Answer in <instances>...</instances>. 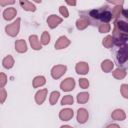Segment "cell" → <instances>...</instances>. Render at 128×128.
Segmentation results:
<instances>
[{"mask_svg": "<svg viewBox=\"0 0 128 128\" xmlns=\"http://www.w3.org/2000/svg\"><path fill=\"white\" fill-rule=\"evenodd\" d=\"M90 16L94 19H99L105 23L112 19V13L107 9L92 10V11H90Z\"/></svg>", "mask_w": 128, "mask_h": 128, "instance_id": "1", "label": "cell"}, {"mask_svg": "<svg viewBox=\"0 0 128 128\" xmlns=\"http://www.w3.org/2000/svg\"><path fill=\"white\" fill-rule=\"evenodd\" d=\"M19 28H20V19L18 18L15 22H13L12 24H9L6 26L5 30H6V33L12 37L16 36L19 32Z\"/></svg>", "mask_w": 128, "mask_h": 128, "instance_id": "2", "label": "cell"}, {"mask_svg": "<svg viewBox=\"0 0 128 128\" xmlns=\"http://www.w3.org/2000/svg\"><path fill=\"white\" fill-rule=\"evenodd\" d=\"M66 66L65 65H57V66H54L51 70V74H52V77L54 79H58L60 78L66 71Z\"/></svg>", "mask_w": 128, "mask_h": 128, "instance_id": "3", "label": "cell"}, {"mask_svg": "<svg viewBox=\"0 0 128 128\" xmlns=\"http://www.w3.org/2000/svg\"><path fill=\"white\" fill-rule=\"evenodd\" d=\"M74 86H75V81L73 78H67L64 81H62L60 84L61 89L64 91H71L74 88Z\"/></svg>", "mask_w": 128, "mask_h": 128, "instance_id": "4", "label": "cell"}, {"mask_svg": "<svg viewBox=\"0 0 128 128\" xmlns=\"http://www.w3.org/2000/svg\"><path fill=\"white\" fill-rule=\"evenodd\" d=\"M61 22H62V19L60 17H58L57 15H50L48 17V19H47V23H48L50 28H55Z\"/></svg>", "mask_w": 128, "mask_h": 128, "instance_id": "5", "label": "cell"}, {"mask_svg": "<svg viewBox=\"0 0 128 128\" xmlns=\"http://www.w3.org/2000/svg\"><path fill=\"white\" fill-rule=\"evenodd\" d=\"M70 44V40H68L67 37L65 36H61L55 43V48L56 49H62V48H65L67 47L68 45Z\"/></svg>", "mask_w": 128, "mask_h": 128, "instance_id": "6", "label": "cell"}, {"mask_svg": "<svg viewBox=\"0 0 128 128\" xmlns=\"http://www.w3.org/2000/svg\"><path fill=\"white\" fill-rule=\"evenodd\" d=\"M59 117H60L61 120L68 121V120H70V119L73 117V110H71V109H69V108L63 109V110L60 111Z\"/></svg>", "mask_w": 128, "mask_h": 128, "instance_id": "7", "label": "cell"}, {"mask_svg": "<svg viewBox=\"0 0 128 128\" xmlns=\"http://www.w3.org/2000/svg\"><path fill=\"white\" fill-rule=\"evenodd\" d=\"M88 119V112L84 108H80L77 113V120L79 123H85Z\"/></svg>", "mask_w": 128, "mask_h": 128, "instance_id": "8", "label": "cell"}, {"mask_svg": "<svg viewBox=\"0 0 128 128\" xmlns=\"http://www.w3.org/2000/svg\"><path fill=\"white\" fill-rule=\"evenodd\" d=\"M76 71L78 74H86L89 70V67H88V64L85 63V62H79L76 64Z\"/></svg>", "mask_w": 128, "mask_h": 128, "instance_id": "9", "label": "cell"}, {"mask_svg": "<svg viewBox=\"0 0 128 128\" xmlns=\"http://www.w3.org/2000/svg\"><path fill=\"white\" fill-rule=\"evenodd\" d=\"M46 94H47V89H42V90H40V91H38V92L36 93L35 100H36V102H37L39 105L44 102V100H45V98H46Z\"/></svg>", "mask_w": 128, "mask_h": 128, "instance_id": "10", "label": "cell"}, {"mask_svg": "<svg viewBox=\"0 0 128 128\" xmlns=\"http://www.w3.org/2000/svg\"><path fill=\"white\" fill-rule=\"evenodd\" d=\"M118 62L119 63H124L127 60V49L126 47H122L119 51H118V56H117Z\"/></svg>", "mask_w": 128, "mask_h": 128, "instance_id": "11", "label": "cell"}, {"mask_svg": "<svg viewBox=\"0 0 128 128\" xmlns=\"http://www.w3.org/2000/svg\"><path fill=\"white\" fill-rule=\"evenodd\" d=\"M29 41H30V44H31V46H32L33 49H35V50H40L41 49L40 42H39L38 37L36 35H31L29 37Z\"/></svg>", "mask_w": 128, "mask_h": 128, "instance_id": "12", "label": "cell"}, {"mask_svg": "<svg viewBox=\"0 0 128 128\" xmlns=\"http://www.w3.org/2000/svg\"><path fill=\"white\" fill-rule=\"evenodd\" d=\"M3 16H4V18H5L6 20H11V19H13V18L16 16V10H15V8L10 7V8H8V9H6V10L4 11V13H3Z\"/></svg>", "mask_w": 128, "mask_h": 128, "instance_id": "13", "label": "cell"}, {"mask_svg": "<svg viewBox=\"0 0 128 128\" xmlns=\"http://www.w3.org/2000/svg\"><path fill=\"white\" fill-rule=\"evenodd\" d=\"M15 48H16V50H17L18 52L23 53V52H26V50H27V45H26V43H25L24 40L20 39V40H17V41H16V43H15Z\"/></svg>", "mask_w": 128, "mask_h": 128, "instance_id": "14", "label": "cell"}, {"mask_svg": "<svg viewBox=\"0 0 128 128\" xmlns=\"http://www.w3.org/2000/svg\"><path fill=\"white\" fill-rule=\"evenodd\" d=\"M113 65L114 64H113L112 61H110V60H104L102 62V64H101V68H102V70L104 72H110L112 70V68H113Z\"/></svg>", "mask_w": 128, "mask_h": 128, "instance_id": "15", "label": "cell"}, {"mask_svg": "<svg viewBox=\"0 0 128 128\" xmlns=\"http://www.w3.org/2000/svg\"><path fill=\"white\" fill-rule=\"evenodd\" d=\"M88 24H89V21H88V19L85 18V17L80 18V19L77 20V22H76V26H77L78 29H84V28H86V27L88 26Z\"/></svg>", "mask_w": 128, "mask_h": 128, "instance_id": "16", "label": "cell"}, {"mask_svg": "<svg viewBox=\"0 0 128 128\" xmlns=\"http://www.w3.org/2000/svg\"><path fill=\"white\" fill-rule=\"evenodd\" d=\"M111 117L114 120H123V119H125V113L122 110H115L111 114Z\"/></svg>", "mask_w": 128, "mask_h": 128, "instance_id": "17", "label": "cell"}, {"mask_svg": "<svg viewBox=\"0 0 128 128\" xmlns=\"http://www.w3.org/2000/svg\"><path fill=\"white\" fill-rule=\"evenodd\" d=\"M45 82L46 81H45V78L43 76H37L33 80V87L34 88H37L39 86H42V85L45 84Z\"/></svg>", "mask_w": 128, "mask_h": 128, "instance_id": "18", "label": "cell"}, {"mask_svg": "<svg viewBox=\"0 0 128 128\" xmlns=\"http://www.w3.org/2000/svg\"><path fill=\"white\" fill-rule=\"evenodd\" d=\"M20 5L23 7V9L27 10V11H35V6L32 4V2H29V1H21L20 2Z\"/></svg>", "mask_w": 128, "mask_h": 128, "instance_id": "19", "label": "cell"}, {"mask_svg": "<svg viewBox=\"0 0 128 128\" xmlns=\"http://www.w3.org/2000/svg\"><path fill=\"white\" fill-rule=\"evenodd\" d=\"M13 64H14V59L12 58V56L8 55L7 57H5V58L3 59V66H4L5 68L9 69V68H11V67L13 66Z\"/></svg>", "mask_w": 128, "mask_h": 128, "instance_id": "20", "label": "cell"}, {"mask_svg": "<svg viewBox=\"0 0 128 128\" xmlns=\"http://www.w3.org/2000/svg\"><path fill=\"white\" fill-rule=\"evenodd\" d=\"M88 99H89V94L86 92H82L77 95V101L79 103H86L88 101Z\"/></svg>", "mask_w": 128, "mask_h": 128, "instance_id": "21", "label": "cell"}, {"mask_svg": "<svg viewBox=\"0 0 128 128\" xmlns=\"http://www.w3.org/2000/svg\"><path fill=\"white\" fill-rule=\"evenodd\" d=\"M125 75H126V72H125L124 69H116L113 72V76L117 79H122V78L125 77Z\"/></svg>", "mask_w": 128, "mask_h": 128, "instance_id": "22", "label": "cell"}, {"mask_svg": "<svg viewBox=\"0 0 128 128\" xmlns=\"http://www.w3.org/2000/svg\"><path fill=\"white\" fill-rule=\"evenodd\" d=\"M113 43H114V39L112 38V36H107L105 39H103V45H104L106 48L112 47Z\"/></svg>", "mask_w": 128, "mask_h": 128, "instance_id": "23", "label": "cell"}, {"mask_svg": "<svg viewBox=\"0 0 128 128\" xmlns=\"http://www.w3.org/2000/svg\"><path fill=\"white\" fill-rule=\"evenodd\" d=\"M49 42H50V35H49V33L47 31H44L43 34H42V36H41V43L44 44V45H46Z\"/></svg>", "mask_w": 128, "mask_h": 128, "instance_id": "24", "label": "cell"}, {"mask_svg": "<svg viewBox=\"0 0 128 128\" xmlns=\"http://www.w3.org/2000/svg\"><path fill=\"white\" fill-rule=\"evenodd\" d=\"M59 92H57V91H54V92H52L51 93V95H50V104L51 105H54L56 102H57V100H58V98H59Z\"/></svg>", "mask_w": 128, "mask_h": 128, "instance_id": "25", "label": "cell"}, {"mask_svg": "<svg viewBox=\"0 0 128 128\" xmlns=\"http://www.w3.org/2000/svg\"><path fill=\"white\" fill-rule=\"evenodd\" d=\"M61 103H62V105H70V104H73V97L70 96V95H66V96L63 97Z\"/></svg>", "mask_w": 128, "mask_h": 128, "instance_id": "26", "label": "cell"}, {"mask_svg": "<svg viewBox=\"0 0 128 128\" xmlns=\"http://www.w3.org/2000/svg\"><path fill=\"white\" fill-rule=\"evenodd\" d=\"M109 30H110V26H109V24H107V23L100 24V26H99V31H100L101 33L109 32Z\"/></svg>", "mask_w": 128, "mask_h": 128, "instance_id": "27", "label": "cell"}, {"mask_svg": "<svg viewBox=\"0 0 128 128\" xmlns=\"http://www.w3.org/2000/svg\"><path fill=\"white\" fill-rule=\"evenodd\" d=\"M79 84H80L81 88H83V89H86V88H88V86H89V82H88V80L85 79V78H81V79L79 80Z\"/></svg>", "mask_w": 128, "mask_h": 128, "instance_id": "28", "label": "cell"}, {"mask_svg": "<svg viewBox=\"0 0 128 128\" xmlns=\"http://www.w3.org/2000/svg\"><path fill=\"white\" fill-rule=\"evenodd\" d=\"M7 82V77L4 73H0V88H3V86Z\"/></svg>", "mask_w": 128, "mask_h": 128, "instance_id": "29", "label": "cell"}, {"mask_svg": "<svg viewBox=\"0 0 128 128\" xmlns=\"http://www.w3.org/2000/svg\"><path fill=\"white\" fill-rule=\"evenodd\" d=\"M6 96H7L6 90L3 89V88H0V103H3V102L5 101Z\"/></svg>", "mask_w": 128, "mask_h": 128, "instance_id": "30", "label": "cell"}, {"mask_svg": "<svg viewBox=\"0 0 128 128\" xmlns=\"http://www.w3.org/2000/svg\"><path fill=\"white\" fill-rule=\"evenodd\" d=\"M127 85L126 84H123L122 85V87H121V92H122V94H123V96L125 97V98H127L128 97V93H127Z\"/></svg>", "mask_w": 128, "mask_h": 128, "instance_id": "31", "label": "cell"}, {"mask_svg": "<svg viewBox=\"0 0 128 128\" xmlns=\"http://www.w3.org/2000/svg\"><path fill=\"white\" fill-rule=\"evenodd\" d=\"M60 13H61L64 17H68V10L66 9V7L61 6V7H60Z\"/></svg>", "mask_w": 128, "mask_h": 128, "instance_id": "32", "label": "cell"}, {"mask_svg": "<svg viewBox=\"0 0 128 128\" xmlns=\"http://www.w3.org/2000/svg\"><path fill=\"white\" fill-rule=\"evenodd\" d=\"M14 1H0V5H6V4H13Z\"/></svg>", "mask_w": 128, "mask_h": 128, "instance_id": "33", "label": "cell"}, {"mask_svg": "<svg viewBox=\"0 0 128 128\" xmlns=\"http://www.w3.org/2000/svg\"><path fill=\"white\" fill-rule=\"evenodd\" d=\"M106 128H120L118 125H116V124H110V125H108Z\"/></svg>", "mask_w": 128, "mask_h": 128, "instance_id": "34", "label": "cell"}, {"mask_svg": "<svg viewBox=\"0 0 128 128\" xmlns=\"http://www.w3.org/2000/svg\"><path fill=\"white\" fill-rule=\"evenodd\" d=\"M67 3L70 4V5H75L76 4V2H69V1H67Z\"/></svg>", "mask_w": 128, "mask_h": 128, "instance_id": "35", "label": "cell"}, {"mask_svg": "<svg viewBox=\"0 0 128 128\" xmlns=\"http://www.w3.org/2000/svg\"><path fill=\"white\" fill-rule=\"evenodd\" d=\"M61 128H73V127H71V126H68V125H65V126H62Z\"/></svg>", "mask_w": 128, "mask_h": 128, "instance_id": "36", "label": "cell"}]
</instances>
